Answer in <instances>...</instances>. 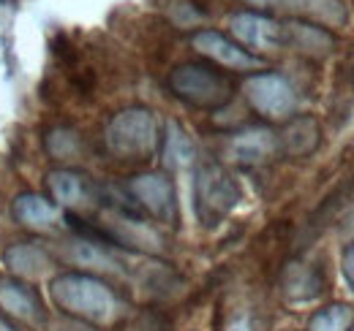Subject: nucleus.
<instances>
[{"label":"nucleus","instance_id":"1","mask_svg":"<svg viewBox=\"0 0 354 331\" xmlns=\"http://www.w3.org/2000/svg\"><path fill=\"white\" fill-rule=\"evenodd\" d=\"M49 299L55 310L66 318L106 329L120 318V299L101 277L88 272H63L52 277Z\"/></svg>","mask_w":354,"mask_h":331},{"label":"nucleus","instance_id":"2","mask_svg":"<svg viewBox=\"0 0 354 331\" xmlns=\"http://www.w3.org/2000/svg\"><path fill=\"white\" fill-rule=\"evenodd\" d=\"M104 144L109 155L120 161H147L161 144V133L156 114L145 106H129L120 109L104 130Z\"/></svg>","mask_w":354,"mask_h":331},{"label":"nucleus","instance_id":"3","mask_svg":"<svg viewBox=\"0 0 354 331\" xmlns=\"http://www.w3.org/2000/svg\"><path fill=\"white\" fill-rule=\"evenodd\" d=\"M167 84L177 101L205 112L223 109L234 95L232 79L207 63H180L169 71Z\"/></svg>","mask_w":354,"mask_h":331},{"label":"nucleus","instance_id":"4","mask_svg":"<svg viewBox=\"0 0 354 331\" xmlns=\"http://www.w3.org/2000/svg\"><path fill=\"white\" fill-rule=\"evenodd\" d=\"M243 190L234 179V174L221 163H202L194 177V209L202 225L213 228L226 220L234 207L240 204Z\"/></svg>","mask_w":354,"mask_h":331},{"label":"nucleus","instance_id":"5","mask_svg":"<svg viewBox=\"0 0 354 331\" xmlns=\"http://www.w3.org/2000/svg\"><path fill=\"white\" fill-rule=\"evenodd\" d=\"M248 106L270 123H286L297 109V90L278 71H257L243 84Z\"/></svg>","mask_w":354,"mask_h":331},{"label":"nucleus","instance_id":"6","mask_svg":"<svg viewBox=\"0 0 354 331\" xmlns=\"http://www.w3.org/2000/svg\"><path fill=\"white\" fill-rule=\"evenodd\" d=\"M126 193L133 207L145 212L147 217L158 223H175L177 220V196L172 179L164 171H145L129 179Z\"/></svg>","mask_w":354,"mask_h":331},{"label":"nucleus","instance_id":"7","mask_svg":"<svg viewBox=\"0 0 354 331\" xmlns=\"http://www.w3.org/2000/svg\"><path fill=\"white\" fill-rule=\"evenodd\" d=\"M232 39L254 57L283 49V22L267 17L262 11H237L229 19Z\"/></svg>","mask_w":354,"mask_h":331},{"label":"nucleus","instance_id":"8","mask_svg":"<svg viewBox=\"0 0 354 331\" xmlns=\"http://www.w3.org/2000/svg\"><path fill=\"white\" fill-rule=\"evenodd\" d=\"M191 43H194V49H196L202 57H207L216 68H223V71H237V74H243V71H257V68H262V60H259V57H254L251 52H245L234 39L223 36L218 30H210V28L196 30Z\"/></svg>","mask_w":354,"mask_h":331},{"label":"nucleus","instance_id":"9","mask_svg":"<svg viewBox=\"0 0 354 331\" xmlns=\"http://www.w3.org/2000/svg\"><path fill=\"white\" fill-rule=\"evenodd\" d=\"M226 155L237 166H265L278 152V133L267 125H251L232 133L226 144Z\"/></svg>","mask_w":354,"mask_h":331},{"label":"nucleus","instance_id":"10","mask_svg":"<svg viewBox=\"0 0 354 331\" xmlns=\"http://www.w3.org/2000/svg\"><path fill=\"white\" fill-rule=\"evenodd\" d=\"M46 185L52 193V201L57 207L77 212V209H88L98 201L101 190L90 182L88 174L77 171V168H55L46 174Z\"/></svg>","mask_w":354,"mask_h":331},{"label":"nucleus","instance_id":"11","mask_svg":"<svg viewBox=\"0 0 354 331\" xmlns=\"http://www.w3.org/2000/svg\"><path fill=\"white\" fill-rule=\"evenodd\" d=\"M0 312L8 321H19L28 326H44L46 310L44 301L30 285L22 280H3L0 283Z\"/></svg>","mask_w":354,"mask_h":331},{"label":"nucleus","instance_id":"12","mask_svg":"<svg viewBox=\"0 0 354 331\" xmlns=\"http://www.w3.org/2000/svg\"><path fill=\"white\" fill-rule=\"evenodd\" d=\"M11 214L22 228H28L33 234H44V237L60 231V225L66 220V214H60V207L39 193H19L11 201Z\"/></svg>","mask_w":354,"mask_h":331},{"label":"nucleus","instance_id":"13","mask_svg":"<svg viewBox=\"0 0 354 331\" xmlns=\"http://www.w3.org/2000/svg\"><path fill=\"white\" fill-rule=\"evenodd\" d=\"M265 8H275L289 14L292 19H303V22H313L322 28H344L349 14L344 0H267Z\"/></svg>","mask_w":354,"mask_h":331},{"label":"nucleus","instance_id":"14","mask_svg":"<svg viewBox=\"0 0 354 331\" xmlns=\"http://www.w3.org/2000/svg\"><path fill=\"white\" fill-rule=\"evenodd\" d=\"M335 36L333 30L313 25V22H303V19H289L283 22V46L306 54L310 60H324L333 54L335 49Z\"/></svg>","mask_w":354,"mask_h":331},{"label":"nucleus","instance_id":"15","mask_svg":"<svg viewBox=\"0 0 354 331\" xmlns=\"http://www.w3.org/2000/svg\"><path fill=\"white\" fill-rule=\"evenodd\" d=\"M327 288V280H324V272L316 266V263H306V261H292L283 266V274H281V290L289 301L295 304H306L319 299Z\"/></svg>","mask_w":354,"mask_h":331},{"label":"nucleus","instance_id":"16","mask_svg":"<svg viewBox=\"0 0 354 331\" xmlns=\"http://www.w3.org/2000/svg\"><path fill=\"white\" fill-rule=\"evenodd\" d=\"M322 144L319 120L310 114L289 117L283 130L278 133V152L286 158H310Z\"/></svg>","mask_w":354,"mask_h":331},{"label":"nucleus","instance_id":"17","mask_svg":"<svg viewBox=\"0 0 354 331\" xmlns=\"http://www.w3.org/2000/svg\"><path fill=\"white\" fill-rule=\"evenodd\" d=\"M3 263L17 280H39L52 269V255L36 242H17L6 248Z\"/></svg>","mask_w":354,"mask_h":331},{"label":"nucleus","instance_id":"18","mask_svg":"<svg viewBox=\"0 0 354 331\" xmlns=\"http://www.w3.org/2000/svg\"><path fill=\"white\" fill-rule=\"evenodd\" d=\"M161 155H164V163L169 166V168H188V166H194V161H196V147H194L191 136L175 120H169V123L164 125Z\"/></svg>","mask_w":354,"mask_h":331},{"label":"nucleus","instance_id":"19","mask_svg":"<svg viewBox=\"0 0 354 331\" xmlns=\"http://www.w3.org/2000/svg\"><path fill=\"white\" fill-rule=\"evenodd\" d=\"M109 245H101V242H93V239H74L68 245H63V255L66 261L77 263V266H88V269H101V272H112L118 269V261L109 255Z\"/></svg>","mask_w":354,"mask_h":331},{"label":"nucleus","instance_id":"20","mask_svg":"<svg viewBox=\"0 0 354 331\" xmlns=\"http://www.w3.org/2000/svg\"><path fill=\"white\" fill-rule=\"evenodd\" d=\"M44 150L55 161H77L82 155V139L68 125H55L44 136Z\"/></svg>","mask_w":354,"mask_h":331},{"label":"nucleus","instance_id":"21","mask_svg":"<svg viewBox=\"0 0 354 331\" xmlns=\"http://www.w3.org/2000/svg\"><path fill=\"white\" fill-rule=\"evenodd\" d=\"M308 331H354V307L352 304H330L313 312L308 321Z\"/></svg>","mask_w":354,"mask_h":331},{"label":"nucleus","instance_id":"22","mask_svg":"<svg viewBox=\"0 0 354 331\" xmlns=\"http://www.w3.org/2000/svg\"><path fill=\"white\" fill-rule=\"evenodd\" d=\"M169 14H172V22L177 28H196L205 19V11L196 8V3H191V0H175Z\"/></svg>","mask_w":354,"mask_h":331},{"label":"nucleus","instance_id":"23","mask_svg":"<svg viewBox=\"0 0 354 331\" xmlns=\"http://www.w3.org/2000/svg\"><path fill=\"white\" fill-rule=\"evenodd\" d=\"M52 331H101V329H95V326H90V323H82V321H74V318L60 315V318L55 321Z\"/></svg>","mask_w":354,"mask_h":331},{"label":"nucleus","instance_id":"24","mask_svg":"<svg viewBox=\"0 0 354 331\" xmlns=\"http://www.w3.org/2000/svg\"><path fill=\"white\" fill-rule=\"evenodd\" d=\"M341 272H344V280L349 283V288L354 290V242L346 245L344 255H341Z\"/></svg>","mask_w":354,"mask_h":331},{"label":"nucleus","instance_id":"25","mask_svg":"<svg viewBox=\"0 0 354 331\" xmlns=\"http://www.w3.org/2000/svg\"><path fill=\"white\" fill-rule=\"evenodd\" d=\"M0 331H19V329H17V326H14V323L0 312Z\"/></svg>","mask_w":354,"mask_h":331}]
</instances>
